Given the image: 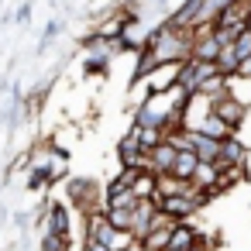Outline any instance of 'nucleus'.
Segmentation results:
<instances>
[{"mask_svg": "<svg viewBox=\"0 0 251 251\" xmlns=\"http://www.w3.org/2000/svg\"><path fill=\"white\" fill-rule=\"evenodd\" d=\"M217 117H220L224 124H237V121L244 117V107H241L237 100H224V103H217Z\"/></svg>", "mask_w": 251, "mask_h": 251, "instance_id": "f257e3e1", "label": "nucleus"}]
</instances>
